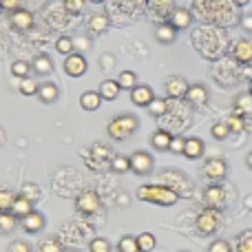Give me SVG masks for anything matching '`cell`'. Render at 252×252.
I'll use <instances>...</instances> for the list:
<instances>
[{"instance_id":"1","label":"cell","mask_w":252,"mask_h":252,"mask_svg":"<svg viewBox=\"0 0 252 252\" xmlns=\"http://www.w3.org/2000/svg\"><path fill=\"white\" fill-rule=\"evenodd\" d=\"M192 44L208 60H217V58H221L230 49L228 35L221 29H213V27H199L192 33Z\"/></svg>"},{"instance_id":"2","label":"cell","mask_w":252,"mask_h":252,"mask_svg":"<svg viewBox=\"0 0 252 252\" xmlns=\"http://www.w3.org/2000/svg\"><path fill=\"white\" fill-rule=\"evenodd\" d=\"M137 199L148 201V204H155V206H175L179 201V195L173 190V188L164 186V184H144V186L137 188Z\"/></svg>"},{"instance_id":"3","label":"cell","mask_w":252,"mask_h":252,"mask_svg":"<svg viewBox=\"0 0 252 252\" xmlns=\"http://www.w3.org/2000/svg\"><path fill=\"white\" fill-rule=\"evenodd\" d=\"M139 128V120L133 113H122L115 115L109 124H106V133L113 142H126L135 135V130Z\"/></svg>"},{"instance_id":"4","label":"cell","mask_w":252,"mask_h":252,"mask_svg":"<svg viewBox=\"0 0 252 252\" xmlns=\"http://www.w3.org/2000/svg\"><path fill=\"white\" fill-rule=\"evenodd\" d=\"M232 201V188L230 184H210V186L204 188V204L206 208H213V210H223L228 208Z\"/></svg>"},{"instance_id":"5","label":"cell","mask_w":252,"mask_h":252,"mask_svg":"<svg viewBox=\"0 0 252 252\" xmlns=\"http://www.w3.org/2000/svg\"><path fill=\"white\" fill-rule=\"evenodd\" d=\"M159 177H161V182H164V186L173 188L179 197H192V192H195V184H192L190 179L186 177V173H182V170L164 168L159 173Z\"/></svg>"},{"instance_id":"6","label":"cell","mask_w":252,"mask_h":252,"mask_svg":"<svg viewBox=\"0 0 252 252\" xmlns=\"http://www.w3.org/2000/svg\"><path fill=\"white\" fill-rule=\"evenodd\" d=\"M221 228V210H213V208H206L197 215L195 219V230L197 235L201 237H210Z\"/></svg>"},{"instance_id":"7","label":"cell","mask_w":252,"mask_h":252,"mask_svg":"<svg viewBox=\"0 0 252 252\" xmlns=\"http://www.w3.org/2000/svg\"><path fill=\"white\" fill-rule=\"evenodd\" d=\"M75 210H78L82 217H93L102 210L100 197H97L95 190H82L78 197H75Z\"/></svg>"},{"instance_id":"8","label":"cell","mask_w":252,"mask_h":252,"mask_svg":"<svg viewBox=\"0 0 252 252\" xmlns=\"http://www.w3.org/2000/svg\"><path fill=\"white\" fill-rule=\"evenodd\" d=\"M226 175H228V164L221 159V157H210V159H206L204 166H201V177L208 179L210 184L223 182Z\"/></svg>"},{"instance_id":"9","label":"cell","mask_w":252,"mask_h":252,"mask_svg":"<svg viewBox=\"0 0 252 252\" xmlns=\"http://www.w3.org/2000/svg\"><path fill=\"white\" fill-rule=\"evenodd\" d=\"M130 159V170H133L135 175H139V177H144V175H151L153 173V166H155V161H153V155L146 151H135L133 155L128 157Z\"/></svg>"},{"instance_id":"10","label":"cell","mask_w":252,"mask_h":252,"mask_svg":"<svg viewBox=\"0 0 252 252\" xmlns=\"http://www.w3.org/2000/svg\"><path fill=\"white\" fill-rule=\"evenodd\" d=\"M89 71V62L82 53H71V56L64 58V73L69 78H82Z\"/></svg>"},{"instance_id":"11","label":"cell","mask_w":252,"mask_h":252,"mask_svg":"<svg viewBox=\"0 0 252 252\" xmlns=\"http://www.w3.org/2000/svg\"><path fill=\"white\" fill-rule=\"evenodd\" d=\"M228 53H230V58H232L235 62H241V64H250V62H252V40L239 38L237 42L230 44Z\"/></svg>"},{"instance_id":"12","label":"cell","mask_w":252,"mask_h":252,"mask_svg":"<svg viewBox=\"0 0 252 252\" xmlns=\"http://www.w3.org/2000/svg\"><path fill=\"white\" fill-rule=\"evenodd\" d=\"M188 87L190 84L186 82V78L184 75H170V78H166V95L170 97V100H179V97H186L188 93Z\"/></svg>"},{"instance_id":"13","label":"cell","mask_w":252,"mask_h":252,"mask_svg":"<svg viewBox=\"0 0 252 252\" xmlns=\"http://www.w3.org/2000/svg\"><path fill=\"white\" fill-rule=\"evenodd\" d=\"M44 226H47V219H44V215L38 213V210H33V213H29L27 217L20 219V228L27 235H38V232L44 230Z\"/></svg>"},{"instance_id":"14","label":"cell","mask_w":252,"mask_h":252,"mask_svg":"<svg viewBox=\"0 0 252 252\" xmlns=\"http://www.w3.org/2000/svg\"><path fill=\"white\" fill-rule=\"evenodd\" d=\"M153 100H155V93H153V89L148 87V84H137V87L130 91V102H133L135 106H144V109H146Z\"/></svg>"},{"instance_id":"15","label":"cell","mask_w":252,"mask_h":252,"mask_svg":"<svg viewBox=\"0 0 252 252\" xmlns=\"http://www.w3.org/2000/svg\"><path fill=\"white\" fill-rule=\"evenodd\" d=\"M9 22H11V27L16 31H29L33 27V13L27 11V9H18V11L11 13Z\"/></svg>"},{"instance_id":"16","label":"cell","mask_w":252,"mask_h":252,"mask_svg":"<svg viewBox=\"0 0 252 252\" xmlns=\"http://www.w3.org/2000/svg\"><path fill=\"white\" fill-rule=\"evenodd\" d=\"M208 89L204 84H190L188 87V93H186V102L190 106H204L208 102Z\"/></svg>"},{"instance_id":"17","label":"cell","mask_w":252,"mask_h":252,"mask_svg":"<svg viewBox=\"0 0 252 252\" xmlns=\"http://www.w3.org/2000/svg\"><path fill=\"white\" fill-rule=\"evenodd\" d=\"M29 64H31V71H33V75H40V78L53 73V60L49 56H44V53H38V56H35L33 60L29 62Z\"/></svg>"},{"instance_id":"18","label":"cell","mask_w":252,"mask_h":252,"mask_svg":"<svg viewBox=\"0 0 252 252\" xmlns=\"http://www.w3.org/2000/svg\"><path fill=\"white\" fill-rule=\"evenodd\" d=\"M58 97H60V89L53 82H40L38 87V100L42 104H56Z\"/></svg>"},{"instance_id":"19","label":"cell","mask_w":252,"mask_h":252,"mask_svg":"<svg viewBox=\"0 0 252 252\" xmlns=\"http://www.w3.org/2000/svg\"><path fill=\"white\" fill-rule=\"evenodd\" d=\"M87 27H89V31H91V33H95V35L106 33V31H109V27H111V18L106 16V13H93V16L89 18Z\"/></svg>"},{"instance_id":"20","label":"cell","mask_w":252,"mask_h":252,"mask_svg":"<svg viewBox=\"0 0 252 252\" xmlns=\"http://www.w3.org/2000/svg\"><path fill=\"white\" fill-rule=\"evenodd\" d=\"M206 146L199 137H186V144H184V157L186 159H199L204 155Z\"/></svg>"},{"instance_id":"21","label":"cell","mask_w":252,"mask_h":252,"mask_svg":"<svg viewBox=\"0 0 252 252\" xmlns=\"http://www.w3.org/2000/svg\"><path fill=\"white\" fill-rule=\"evenodd\" d=\"M170 25L177 31L188 29V27L192 25V13L188 11V9H173V11H170Z\"/></svg>"},{"instance_id":"22","label":"cell","mask_w":252,"mask_h":252,"mask_svg":"<svg viewBox=\"0 0 252 252\" xmlns=\"http://www.w3.org/2000/svg\"><path fill=\"white\" fill-rule=\"evenodd\" d=\"M155 38H157V42H161V44H170L177 38V29H175L170 22H161L155 29Z\"/></svg>"},{"instance_id":"23","label":"cell","mask_w":252,"mask_h":252,"mask_svg":"<svg viewBox=\"0 0 252 252\" xmlns=\"http://www.w3.org/2000/svg\"><path fill=\"white\" fill-rule=\"evenodd\" d=\"M120 91H122V87L118 84V80H104V82L100 84V97L106 102H113L115 97L120 95Z\"/></svg>"},{"instance_id":"24","label":"cell","mask_w":252,"mask_h":252,"mask_svg":"<svg viewBox=\"0 0 252 252\" xmlns=\"http://www.w3.org/2000/svg\"><path fill=\"white\" fill-rule=\"evenodd\" d=\"M170 139H173V135H170L166 128H159V130H155V133L151 135V146L155 148V151H168Z\"/></svg>"},{"instance_id":"25","label":"cell","mask_w":252,"mask_h":252,"mask_svg":"<svg viewBox=\"0 0 252 252\" xmlns=\"http://www.w3.org/2000/svg\"><path fill=\"white\" fill-rule=\"evenodd\" d=\"M29 213H33V204H31L29 199H25V197L16 195V199H13V206H11V215L16 219H22V217H27Z\"/></svg>"},{"instance_id":"26","label":"cell","mask_w":252,"mask_h":252,"mask_svg":"<svg viewBox=\"0 0 252 252\" xmlns=\"http://www.w3.org/2000/svg\"><path fill=\"white\" fill-rule=\"evenodd\" d=\"M102 104V97L97 91H84L82 95H80V106H82L84 111H97Z\"/></svg>"},{"instance_id":"27","label":"cell","mask_w":252,"mask_h":252,"mask_svg":"<svg viewBox=\"0 0 252 252\" xmlns=\"http://www.w3.org/2000/svg\"><path fill=\"white\" fill-rule=\"evenodd\" d=\"M91 157H95V159H100V161H109L111 164V159H113V151H111L106 144L95 142L91 148H89V159H91Z\"/></svg>"},{"instance_id":"28","label":"cell","mask_w":252,"mask_h":252,"mask_svg":"<svg viewBox=\"0 0 252 252\" xmlns=\"http://www.w3.org/2000/svg\"><path fill=\"white\" fill-rule=\"evenodd\" d=\"M118 84L122 87V91H133V89L137 87V75H135V71H120Z\"/></svg>"},{"instance_id":"29","label":"cell","mask_w":252,"mask_h":252,"mask_svg":"<svg viewBox=\"0 0 252 252\" xmlns=\"http://www.w3.org/2000/svg\"><path fill=\"white\" fill-rule=\"evenodd\" d=\"M109 168L113 170V173H118V175H124V173H128L130 170V159L126 155H113Z\"/></svg>"},{"instance_id":"30","label":"cell","mask_w":252,"mask_h":252,"mask_svg":"<svg viewBox=\"0 0 252 252\" xmlns=\"http://www.w3.org/2000/svg\"><path fill=\"white\" fill-rule=\"evenodd\" d=\"M56 51L60 53V56H71V53H75V47H73V38L71 35H60V38L56 40Z\"/></svg>"},{"instance_id":"31","label":"cell","mask_w":252,"mask_h":252,"mask_svg":"<svg viewBox=\"0 0 252 252\" xmlns=\"http://www.w3.org/2000/svg\"><path fill=\"white\" fill-rule=\"evenodd\" d=\"M235 252H252V230H244L237 235Z\"/></svg>"},{"instance_id":"32","label":"cell","mask_w":252,"mask_h":252,"mask_svg":"<svg viewBox=\"0 0 252 252\" xmlns=\"http://www.w3.org/2000/svg\"><path fill=\"white\" fill-rule=\"evenodd\" d=\"M157 246V239L153 232H142V235H137V248L139 252H153Z\"/></svg>"},{"instance_id":"33","label":"cell","mask_w":252,"mask_h":252,"mask_svg":"<svg viewBox=\"0 0 252 252\" xmlns=\"http://www.w3.org/2000/svg\"><path fill=\"white\" fill-rule=\"evenodd\" d=\"M146 109H148V113H151L153 118H161V115L168 113V102H166L164 97H155V100H153Z\"/></svg>"},{"instance_id":"34","label":"cell","mask_w":252,"mask_h":252,"mask_svg":"<svg viewBox=\"0 0 252 252\" xmlns=\"http://www.w3.org/2000/svg\"><path fill=\"white\" fill-rule=\"evenodd\" d=\"M235 113H237V115L252 113V95H250V93L237 95V100H235Z\"/></svg>"},{"instance_id":"35","label":"cell","mask_w":252,"mask_h":252,"mask_svg":"<svg viewBox=\"0 0 252 252\" xmlns=\"http://www.w3.org/2000/svg\"><path fill=\"white\" fill-rule=\"evenodd\" d=\"M13 199H16V192L11 188H0V213H11Z\"/></svg>"},{"instance_id":"36","label":"cell","mask_w":252,"mask_h":252,"mask_svg":"<svg viewBox=\"0 0 252 252\" xmlns=\"http://www.w3.org/2000/svg\"><path fill=\"white\" fill-rule=\"evenodd\" d=\"M38 87H40V84L29 75V78H22L20 80V87H18V91H20L22 95L29 97V95H38Z\"/></svg>"},{"instance_id":"37","label":"cell","mask_w":252,"mask_h":252,"mask_svg":"<svg viewBox=\"0 0 252 252\" xmlns=\"http://www.w3.org/2000/svg\"><path fill=\"white\" fill-rule=\"evenodd\" d=\"M16 223H18V219L13 217L11 213H0V235H9V232H13Z\"/></svg>"},{"instance_id":"38","label":"cell","mask_w":252,"mask_h":252,"mask_svg":"<svg viewBox=\"0 0 252 252\" xmlns=\"http://www.w3.org/2000/svg\"><path fill=\"white\" fill-rule=\"evenodd\" d=\"M20 197H25V199H29L31 204H35V201L40 199V186L38 184H25V186L20 188Z\"/></svg>"},{"instance_id":"39","label":"cell","mask_w":252,"mask_h":252,"mask_svg":"<svg viewBox=\"0 0 252 252\" xmlns=\"http://www.w3.org/2000/svg\"><path fill=\"white\" fill-rule=\"evenodd\" d=\"M29 73H31V64L29 62H25V60H16L11 64V75L13 78H29Z\"/></svg>"},{"instance_id":"40","label":"cell","mask_w":252,"mask_h":252,"mask_svg":"<svg viewBox=\"0 0 252 252\" xmlns=\"http://www.w3.org/2000/svg\"><path fill=\"white\" fill-rule=\"evenodd\" d=\"M118 252H139L137 248V237H130L126 235L118 241Z\"/></svg>"},{"instance_id":"41","label":"cell","mask_w":252,"mask_h":252,"mask_svg":"<svg viewBox=\"0 0 252 252\" xmlns=\"http://www.w3.org/2000/svg\"><path fill=\"white\" fill-rule=\"evenodd\" d=\"M38 252H64L60 246V241L53 239V237H47V239H42L38 244Z\"/></svg>"},{"instance_id":"42","label":"cell","mask_w":252,"mask_h":252,"mask_svg":"<svg viewBox=\"0 0 252 252\" xmlns=\"http://www.w3.org/2000/svg\"><path fill=\"white\" fill-rule=\"evenodd\" d=\"M113 250V246H111L109 239H104V237H95V239L89 244V252H111Z\"/></svg>"},{"instance_id":"43","label":"cell","mask_w":252,"mask_h":252,"mask_svg":"<svg viewBox=\"0 0 252 252\" xmlns=\"http://www.w3.org/2000/svg\"><path fill=\"white\" fill-rule=\"evenodd\" d=\"M210 135H213V139L221 142V139H226L228 135H230V128H228L226 122H217V124H213V128H210Z\"/></svg>"},{"instance_id":"44","label":"cell","mask_w":252,"mask_h":252,"mask_svg":"<svg viewBox=\"0 0 252 252\" xmlns=\"http://www.w3.org/2000/svg\"><path fill=\"white\" fill-rule=\"evenodd\" d=\"M73 47H75V53H82L84 56V51H89L93 47V42L87 35H73Z\"/></svg>"},{"instance_id":"45","label":"cell","mask_w":252,"mask_h":252,"mask_svg":"<svg viewBox=\"0 0 252 252\" xmlns=\"http://www.w3.org/2000/svg\"><path fill=\"white\" fill-rule=\"evenodd\" d=\"M226 124H228V128H230V133H241V130L246 128L244 118H241V115H237V113H232L230 118L226 120Z\"/></svg>"},{"instance_id":"46","label":"cell","mask_w":252,"mask_h":252,"mask_svg":"<svg viewBox=\"0 0 252 252\" xmlns=\"http://www.w3.org/2000/svg\"><path fill=\"white\" fill-rule=\"evenodd\" d=\"M208 252H232V246L228 244L226 239H215L213 244L208 246Z\"/></svg>"},{"instance_id":"47","label":"cell","mask_w":252,"mask_h":252,"mask_svg":"<svg viewBox=\"0 0 252 252\" xmlns=\"http://www.w3.org/2000/svg\"><path fill=\"white\" fill-rule=\"evenodd\" d=\"M7 252H31V246L22 239H16L7 246Z\"/></svg>"},{"instance_id":"48","label":"cell","mask_w":252,"mask_h":252,"mask_svg":"<svg viewBox=\"0 0 252 252\" xmlns=\"http://www.w3.org/2000/svg\"><path fill=\"white\" fill-rule=\"evenodd\" d=\"M62 2L69 13H80L84 9V0H62Z\"/></svg>"},{"instance_id":"49","label":"cell","mask_w":252,"mask_h":252,"mask_svg":"<svg viewBox=\"0 0 252 252\" xmlns=\"http://www.w3.org/2000/svg\"><path fill=\"white\" fill-rule=\"evenodd\" d=\"M20 2H22V0H0V9H2V11L13 13V11H18V9H20Z\"/></svg>"},{"instance_id":"50","label":"cell","mask_w":252,"mask_h":252,"mask_svg":"<svg viewBox=\"0 0 252 252\" xmlns=\"http://www.w3.org/2000/svg\"><path fill=\"white\" fill-rule=\"evenodd\" d=\"M184 144H186V139L184 137H173L170 139V153H177V155H184Z\"/></svg>"},{"instance_id":"51","label":"cell","mask_w":252,"mask_h":252,"mask_svg":"<svg viewBox=\"0 0 252 252\" xmlns=\"http://www.w3.org/2000/svg\"><path fill=\"white\" fill-rule=\"evenodd\" d=\"M100 66L104 71H111L115 66V56L113 53H104V56H100Z\"/></svg>"},{"instance_id":"52","label":"cell","mask_w":252,"mask_h":252,"mask_svg":"<svg viewBox=\"0 0 252 252\" xmlns=\"http://www.w3.org/2000/svg\"><path fill=\"white\" fill-rule=\"evenodd\" d=\"M241 27H244L248 33H252V13H244V16H241Z\"/></svg>"},{"instance_id":"53","label":"cell","mask_w":252,"mask_h":252,"mask_svg":"<svg viewBox=\"0 0 252 252\" xmlns=\"http://www.w3.org/2000/svg\"><path fill=\"white\" fill-rule=\"evenodd\" d=\"M248 2H250V0H232V4H235V7H246Z\"/></svg>"},{"instance_id":"54","label":"cell","mask_w":252,"mask_h":252,"mask_svg":"<svg viewBox=\"0 0 252 252\" xmlns=\"http://www.w3.org/2000/svg\"><path fill=\"white\" fill-rule=\"evenodd\" d=\"M246 166H248V168L252 170V151L248 153V155H246Z\"/></svg>"},{"instance_id":"55","label":"cell","mask_w":252,"mask_h":252,"mask_svg":"<svg viewBox=\"0 0 252 252\" xmlns=\"http://www.w3.org/2000/svg\"><path fill=\"white\" fill-rule=\"evenodd\" d=\"M246 208L252 210V195H250V197H246Z\"/></svg>"},{"instance_id":"56","label":"cell","mask_w":252,"mask_h":252,"mask_svg":"<svg viewBox=\"0 0 252 252\" xmlns=\"http://www.w3.org/2000/svg\"><path fill=\"white\" fill-rule=\"evenodd\" d=\"M89 2H93V4H102L104 0H89Z\"/></svg>"},{"instance_id":"57","label":"cell","mask_w":252,"mask_h":252,"mask_svg":"<svg viewBox=\"0 0 252 252\" xmlns=\"http://www.w3.org/2000/svg\"><path fill=\"white\" fill-rule=\"evenodd\" d=\"M248 93L252 95V78H250V84H248Z\"/></svg>"},{"instance_id":"58","label":"cell","mask_w":252,"mask_h":252,"mask_svg":"<svg viewBox=\"0 0 252 252\" xmlns=\"http://www.w3.org/2000/svg\"><path fill=\"white\" fill-rule=\"evenodd\" d=\"M182 252H186V250H182Z\"/></svg>"},{"instance_id":"59","label":"cell","mask_w":252,"mask_h":252,"mask_svg":"<svg viewBox=\"0 0 252 252\" xmlns=\"http://www.w3.org/2000/svg\"><path fill=\"white\" fill-rule=\"evenodd\" d=\"M0 11H2V9H0Z\"/></svg>"}]
</instances>
